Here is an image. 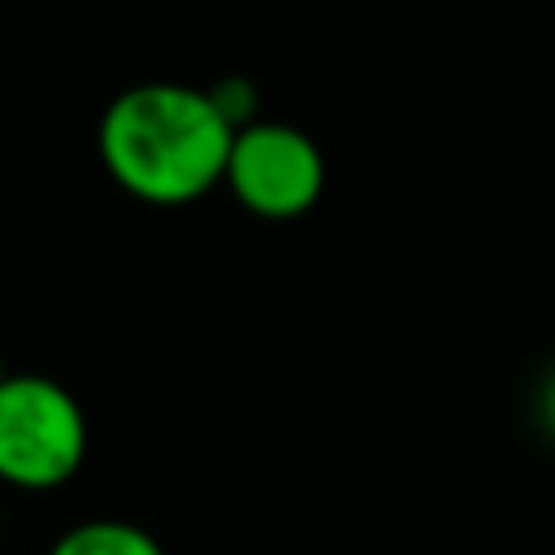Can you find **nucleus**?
<instances>
[{"instance_id": "nucleus-4", "label": "nucleus", "mask_w": 555, "mask_h": 555, "mask_svg": "<svg viewBox=\"0 0 555 555\" xmlns=\"http://www.w3.org/2000/svg\"><path fill=\"white\" fill-rule=\"evenodd\" d=\"M48 555H165V546L143 529V525H130V520H82V525H69Z\"/></svg>"}, {"instance_id": "nucleus-7", "label": "nucleus", "mask_w": 555, "mask_h": 555, "mask_svg": "<svg viewBox=\"0 0 555 555\" xmlns=\"http://www.w3.org/2000/svg\"><path fill=\"white\" fill-rule=\"evenodd\" d=\"M4 377H9V373H4V360H0V382H4Z\"/></svg>"}, {"instance_id": "nucleus-2", "label": "nucleus", "mask_w": 555, "mask_h": 555, "mask_svg": "<svg viewBox=\"0 0 555 555\" xmlns=\"http://www.w3.org/2000/svg\"><path fill=\"white\" fill-rule=\"evenodd\" d=\"M82 460V403L43 373H9L0 382V481L17 490H56Z\"/></svg>"}, {"instance_id": "nucleus-5", "label": "nucleus", "mask_w": 555, "mask_h": 555, "mask_svg": "<svg viewBox=\"0 0 555 555\" xmlns=\"http://www.w3.org/2000/svg\"><path fill=\"white\" fill-rule=\"evenodd\" d=\"M208 95H212L217 113H221L234 130H243V126H251V121L260 117L256 87H251L247 78H221V82H212V87H208Z\"/></svg>"}, {"instance_id": "nucleus-1", "label": "nucleus", "mask_w": 555, "mask_h": 555, "mask_svg": "<svg viewBox=\"0 0 555 555\" xmlns=\"http://www.w3.org/2000/svg\"><path fill=\"white\" fill-rule=\"evenodd\" d=\"M95 143L108 178L130 199L182 208L221 186L234 126L217 113L208 87L134 82L108 100Z\"/></svg>"}, {"instance_id": "nucleus-3", "label": "nucleus", "mask_w": 555, "mask_h": 555, "mask_svg": "<svg viewBox=\"0 0 555 555\" xmlns=\"http://www.w3.org/2000/svg\"><path fill=\"white\" fill-rule=\"evenodd\" d=\"M221 186L264 221H295L304 217L321 191H325V156L321 143L291 126V121H264L234 130L225 178Z\"/></svg>"}, {"instance_id": "nucleus-6", "label": "nucleus", "mask_w": 555, "mask_h": 555, "mask_svg": "<svg viewBox=\"0 0 555 555\" xmlns=\"http://www.w3.org/2000/svg\"><path fill=\"white\" fill-rule=\"evenodd\" d=\"M538 412H542V425L555 434V373L546 377V386H542V399H538Z\"/></svg>"}]
</instances>
